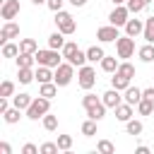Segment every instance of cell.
Returning a JSON list of instances; mask_svg holds the SVG:
<instances>
[{"label":"cell","instance_id":"obj_1","mask_svg":"<svg viewBox=\"0 0 154 154\" xmlns=\"http://www.w3.org/2000/svg\"><path fill=\"white\" fill-rule=\"evenodd\" d=\"M82 106H84V111H87V116L89 118H94V120H101L103 116H106V103H103V99H99L96 94H84L82 96Z\"/></svg>","mask_w":154,"mask_h":154},{"label":"cell","instance_id":"obj_2","mask_svg":"<svg viewBox=\"0 0 154 154\" xmlns=\"http://www.w3.org/2000/svg\"><path fill=\"white\" fill-rule=\"evenodd\" d=\"M48 111H51V99H46V96H41V94H38V96L31 101V106L26 108V118L38 120V118H43Z\"/></svg>","mask_w":154,"mask_h":154},{"label":"cell","instance_id":"obj_3","mask_svg":"<svg viewBox=\"0 0 154 154\" xmlns=\"http://www.w3.org/2000/svg\"><path fill=\"white\" fill-rule=\"evenodd\" d=\"M34 58H36V63H38V65H46V67H58L63 55H60L55 48H46V51H36V53H34Z\"/></svg>","mask_w":154,"mask_h":154},{"label":"cell","instance_id":"obj_4","mask_svg":"<svg viewBox=\"0 0 154 154\" xmlns=\"http://www.w3.org/2000/svg\"><path fill=\"white\" fill-rule=\"evenodd\" d=\"M72 77H75V65L72 63H60L58 67H55V84L58 87H67L70 82H72Z\"/></svg>","mask_w":154,"mask_h":154},{"label":"cell","instance_id":"obj_5","mask_svg":"<svg viewBox=\"0 0 154 154\" xmlns=\"http://www.w3.org/2000/svg\"><path fill=\"white\" fill-rule=\"evenodd\" d=\"M55 24H58V31H63L65 36H67V34H75V29H77L72 14L65 12V10H58V12H55Z\"/></svg>","mask_w":154,"mask_h":154},{"label":"cell","instance_id":"obj_6","mask_svg":"<svg viewBox=\"0 0 154 154\" xmlns=\"http://www.w3.org/2000/svg\"><path fill=\"white\" fill-rule=\"evenodd\" d=\"M77 77H79V79H77V82H79V87H82V89H87V91L96 84V70H94L91 65H82V67L77 70Z\"/></svg>","mask_w":154,"mask_h":154},{"label":"cell","instance_id":"obj_7","mask_svg":"<svg viewBox=\"0 0 154 154\" xmlns=\"http://www.w3.org/2000/svg\"><path fill=\"white\" fill-rule=\"evenodd\" d=\"M116 53H118V58H132V53H135V38L132 36H118V41H116Z\"/></svg>","mask_w":154,"mask_h":154},{"label":"cell","instance_id":"obj_8","mask_svg":"<svg viewBox=\"0 0 154 154\" xmlns=\"http://www.w3.org/2000/svg\"><path fill=\"white\" fill-rule=\"evenodd\" d=\"M128 17H130L128 5H116V7H113V12L108 14V22H111V24H116V26H125Z\"/></svg>","mask_w":154,"mask_h":154},{"label":"cell","instance_id":"obj_9","mask_svg":"<svg viewBox=\"0 0 154 154\" xmlns=\"http://www.w3.org/2000/svg\"><path fill=\"white\" fill-rule=\"evenodd\" d=\"M118 26L116 24H108V26H99L96 29V38L101 41V43H111V41H118Z\"/></svg>","mask_w":154,"mask_h":154},{"label":"cell","instance_id":"obj_10","mask_svg":"<svg viewBox=\"0 0 154 154\" xmlns=\"http://www.w3.org/2000/svg\"><path fill=\"white\" fill-rule=\"evenodd\" d=\"M17 36H19V24H14L12 19H7L2 24V29H0V41L7 43L10 38H17Z\"/></svg>","mask_w":154,"mask_h":154},{"label":"cell","instance_id":"obj_11","mask_svg":"<svg viewBox=\"0 0 154 154\" xmlns=\"http://www.w3.org/2000/svg\"><path fill=\"white\" fill-rule=\"evenodd\" d=\"M0 14H2L5 22H7V19H14V17L19 14V0H5L2 7H0Z\"/></svg>","mask_w":154,"mask_h":154},{"label":"cell","instance_id":"obj_12","mask_svg":"<svg viewBox=\"0 0 154 154\" xmlns=\"http://www.w3.org/2000/svg\"><path fill=\"white\" fill-rule=\"evenodd\" d=\"M101 99H103V103H106L108 108H113V111H116V106H120V103H123L120 89H113V87H111V89H108V91H106V94H103Z\"/></svg>","mask_w":154,"mask_h":154},{"label":"cell","instance_id":"obj_13","mask_svg":"<svg viewBox=\"0 0 154 154\" xmlns=\"http://www.w3.org/2000/svg\"><path fill=\"white\" fill-rule=\"evenodd\" d=\"M123 101L130 103V106H137V103L142 101V89H137V87H128L125 94H123Z\"/></svg>","mask_w":154,"mask_h":154},{"label":"cell","instance_id":"obj_14","mask_svg":"<svg viewBox=\"0 0 154 154\" xmlns=\"http://www.w3.org/2000/svg\"><path fill=\"white\" fill-rule=\"evenodd\" d=\"M142 31H144V24H142L140 19H128V22H125V34H128V36L135 38V36H140Z\"/></svg>","mask_w":154,"mask_h":154},{"label":"cell","instance_id":"obj_15","mask_svg":"<svg viewBox=\"0 0 154 154\" xmlns=\"http://www.w3.org/2000/svg\"><path fill=\"white\" fill-rule=\"evenodd\" d=\"M53 79H55V72H51V67H46V65H38V67H36V82H38V84L53 82Z\"/></svg>","mask_w":154,"mask_h":154},{"label":"cell","instance_id":"obj_16","mask_svg":"<svg viewBox=\"0 0 154 154\" xmlns=\"http://www.w3.org/2000/svg\"><path fill=\"white\" fill-rule=\"evenodd\" d=\"M63 46H65V34H63V31H53V34L48 36V48L63 51Z\"/></svg>","mask_w":154,"mask_h":154},{"label":"cell","instance_id":"obj_17","mask_svg":"<svg viewBox=\"0 0 154 154\" xmlns=\"http://www.w3.org/2000/svg\"><path fill=\"white\" fill-rule=\"evenodd\" d=\"M60 53H63V58H65L67 63H72V60H75V55L79 53V48H77V43H75V41H65V46H63V51H60Z\"/></svg>","mask_w":154,"mask_h":154},{"label":"cell","instance_id":"obj_18","mask_svg":"<svg viewBox=\"0 0 154 154\" xmlns=\"http://www.w3.org/2000/svg\"><path fill=\"white\" fill-rule=\"evenodd\" d=\"M116 118H118L120 123H128V120L132 118V106H130V103H120V106H116Z\"/></svg>","mask_w":154,"mask_h":154},{"label":"cell","instance_id":"obj_19","mask_svg":"<svg viewBox=\"0 0 154 154\" xmlns=\"http://www.w3.org/2000/svg\"><path fill=\"white\" fill-rule=\"evenodd\" d=\"M103 55H106V53H103L101 46H89V48H87V60H89V63H101Z\"/></svg>","mask_w":154,"mask_h":154},{"label":"cell","instance_id":"obj_20","mask_svg":"<svg viewBox=\"0 0 154 154\" xmlns=\"http://www.w3.org/2000/svg\"><path fill=\"white\" fill-rule=\"evenodd\" d=\"M111 87H113V89L125 91V89L130 87V79H128V77H123V75H118V72H113V77H111Z\"/></svg>","mask_w":154,"mask_h":154},{"label":"cell","instance_id":"obj_21","mask_svg":"<svg viewBox=\"0 0 154 154\" xmlns=\"http://www.w3.org/2000/svg\"><path fill=\"white\" fill-rule=\"evenodd\" d=\"M31 101H34V99H31L29 94H14V96H12V103H14L17 108H22V111H26V108L31 106Z\"/></svg>","mask_w":154,"mask_h":154},{"label":"cell","instance_id":"obj_22","mask_svg":"<svg viewBox=\"0 0 154 154\" xmlns=\"http://www.w3.org/2000/svg\"><path fill=\"white\" fill-rule=\"evenodd\" d=\"M137 55H140L142 63H152V60H154V43H144V46L137 51Z\"/></svg>","mask_w":154,"mask_h":154},{"label":"cell","instance_id":"obj_23","mask_svg":"<svg viewBox=\"0 0 154 154\" xmlns=\"http://www.w3.org/2000/svg\"><path fill=\"white\" fill-rule=\"evenodd\" d=\"M38 94L46 96V99H53V96L58 94V84H55V82H43L41 89H38Z\"/></svg>","mask_w":154,"mask_h":154},{"label":"cell","instance_id":"obj_24","mask_svg":"<svg viewBox=\"0 0 154 154\" xmlns=\"http://www.w3.org/2000/svg\"><path fill=\"white\" fill-rule=\"evenodd\" d=\"M36 51H38V46H36L34 38H22V41H19V53H31V55H34Z\"/></svg>","mask_w":154,"mask_h":154},{"label":"cell","instance_id":"obj_25","mask_svg":"<svg viewBox=\"0 0 154 154\" xmlns=\"http://www.w3.org/2000/svg\"><path fill=\"white\" fill-rule=\"evenodd\" d=\"M118 65H120V63H118L113 55H103V60H101V70H103V72H116Z\"/></svg>","mask_w":154,"mask_h":154},{"label":"cell","instance_id":"obj_26","mask_svg":"<svg viewBox=\"0 0 154 154\" xmlns=\"http://www.w3.org/2000/svg\"><path fill=\"white\" fill-rule=\"evenodd\" d=\"M19 113H22V108H17V106H12V108H7V111L2 113V118H5V123H10V125H14V123H19Z\"/></svg>","mask_w":154,"mask_h":154},{"label":"cell","instance_id":"obj_27","mask_svg":"<svg viewBox=\"0 0 154 154\" xmlns=\"http://www.w3.org/2000/svg\"><path fill=\"white\" fill-rule=\"evenodd\" d=\"M142 36H144L147 43H154V14L144 22V31H142Z\"/></svg>","mask_w":154,"mask_h":154},{"label":"cell","instance_id":"obj_28","mask_svg":"<svg viewBox=\"0 0 154 154\" xmlns=\"http://www.w3.org/2000/svg\"><path fill=\"white\" fill-rule=\"evenodd\" d=\"M34 79H36V72L31 67H19V82L22 84H31Z\"/></svg>","mask_w":154,"mask_h":154},{"label":"cell","instance_id":"obj_29","mask_svg":"<svg viewBox=\"0 0 154 154\" xmlns=\"http://www.w3.org/2000/svg\"><path fill=\"white\" fill-rule=\"evenodd\" d=\"M96 123H99V120H94V118L84 120V123H82V135H84V137H94V135H96Z\"/></svg>","mask_w":154,"mask_h":154},{"label":"cell","instance_id":"obj_30","mask_svg":"<svg viewBox=\"0 0 154 154\" xmlns=\"http://www.w3.org/2000/svg\"><path fill=\"white\" fill-rule=\"evenodd\" d=\"M125 130H128V135H142V130H144V125L140 123V120H128L125 123Z\"/></svg>","mask_w":154,"mask_h":154},{"label":"cell","instance_id":"obj_31","mask_svg":"<svg viewBox=\"0 0 154 154\" xmlns=\"http://www.w3.org/2000/svg\"><path fill=\"white\" fill-rule=\"evenodd\" d=\"M14 55H19V46H14L12 41L2 43V58H14Z\"/></svg>","mask_w":154,"mask_h":154},{"label":"cell","instance_id":"obj_32","mask_svg":"<svg viewBox=\"0 0 154 154\" xmlns=\"http://www.w3.org/2000/svg\"><path fill=\"white\" fill-rule=\"evenodd\" d=\"M34 63H36V58L31 53H19V58H17V67H31Z\"/></svg>","mask_w":154,"mask_h":154},{"label":"cell","instance_id":"obj_33","mask_svg":"<svg viewBox=\"0 0 154 154\" xmlns=\"http://www.w3.org/2000/svg\"><path fill=\"white\" fill-rule=\"evenodd\" d=\"M116 72L123 75V77H128V79H132V77H135V65H130V63H120Z\"/></svg>","mask_w":154,"mask_h":154},{"label":"cell","instance_id":"obj_34","mask_svg":"<svg viewBox=\"0 0 154 154\" xmlns=\"http://www.w3.org/2000/svg\"><path fill=\"white\" fill-rule=\"evenodd\" d=\"M137 111H140V116H149V113L154 111V101H149V99L142 96V101L137 103Z\"/></svg>","mask_w":154,"mask_h":154},{"label":"cell","instance_id":"obj_35","mask_svg":"<svg viewBox=\"0 0 154 154\" xmlns=\"http://www.w3.org/2000/svg\"><path fill=\"white\" fill-rule=\"evenodd\" d=\"M43 128L51 132V130H55L58 128V116H53V113H46L43 116Z\"/></svg>","mask_w":154,"mask_h":154},{"label":"cell","instance_id":"obj_36","mask_svg":"<svg viewBox=\"0 0 154 154\" xmlns=\"http://www.w3.org/2000/svg\"><path fill=\"white\" fill-rule=\"evenodd\" d=\"M0 96H14V82L5 79V82L0 84Z\"/></svg>","mask_w":154,"mask_h":154},{"label":"cell","instance_id":"obj_37","mask_svg":"<svg viewBox=\"0 0 154 154\" xmlns=\"http://www.w3.org/2000/svg\"><path fill=\"white\" fill-rule=\"evenodd\" d=\"M96 149H99L101 154H113V152H116V147H113L108 140H99V142H96Z\"/></svg>","mask_w":154,"mask_h":154},{"label":"cell","instance_id":"obj_38","mask_svg":"<svg viewBox=\"0 0 154 154\" xmlns=\"http://www.w3.org/2000/svg\"><path fill=\"white\" fill-rule=\"evenodd\" d=\"M128 10H130V14H137L144 10V2L142 0H128Z\"/></svg>","mask_w":154,"mask_h":154},{"label":"cell","instance_id":"obj_39","mask_svg":"<svg viewBox=\"0 0 154 154\" xmlns=\"http://www.w3.org/2000/svg\"><path fill=\"white\" fill-rule=\"evenodd\" d=\"M58 147H60L63 152H67V149L72 147V137H70V135H60V137H58Z\"/></svg>","mask_w":154,"mask_h":154},{"label":"cell","instance_id":"obj_40","mask_svg":"<svg viewBox=\"0 0 154 154\" xmlns=\"http://www.w3.org/2000/svg\"><path fill=\"white\" fill-rule=\"evenodd\" d=\"M60 147H58V142H46V144H41V154H55Z\"/></svg>","mask_w":154,"mask_h":154},{"label":"cell","instance_id":"obj_41","mask_svg":"<svg viewBox=\"0 0 154 154\" xmlns=\"http://www.w3.org/2000/svg\"><path fill=\"white\" fill-rule=\"evenodd\" d=\"M36 152H41V149H38V147H36V144H31V142H29V144H24V147H22V154H36Z\"/></svg>","mask_w":154,"mask_h":154},{"label":"cell","instance_id":"obj_42","mask_svg":"<svg viewBox=\"0 0 154 154\" xmlns=\"http://www.w3.org/2000/svg\"><path fill=\"white\" fill-rule=\"evenodd\" d=\"M46 5H48V7L53 10V12H58V10H63V0H48Z\"/></svg>","mask_w":154,"mask_h":154},{"label":"cell","instance_id":"obj_43","mask_svg":"<svg viewBox=\"0 0 154 154\" xmlns=\"http://www.w3.org/2000/svg\"><path fill=\"white\" fill-rule=\"evenodd\" d=\"M142 96H144V99H149V101H154V87H149V89H142Z\"/></svg>","mask_w":154,"mask_h":154},{"label":"cell","instance_id":"obj_44","mask_svg":"<svg viewBox=\"0 0 154 154\" xmlns=\"http://www.w3.org/2000/svg\"><path fill=\"white\" fill-rule=\"evenodd\" d=\"M0 154H12V147L7 142H0Z\"/></svg>","mask_w":154,"mask_h":154},{"label":"cell","instance_id":"obj_45","mask_svg":"<svg viewBox=\"0 0 154 154\" xmlns=\"http://www.w3.org/2000/svg\"><path fill=\"white\" fill-rule=\"evenodd\" d=\"M10 106H7V96H0V113H5Z\"/></svg>","mask_w":154,"mask_h":154},{"label":"cell","instance_id":"obj_46","mask_svg":"<svg viewBox=\"0 0 154 154\" xmlns=\"http://www.w3.org/2000/svg\"><path fill=\"white\" fill-rule=\"evenodd\" d=\"M135 152H137V154H149V147H144V144H140V147H137Z\"/></svg>","mask_w":154,"mask_h":154},{"label":"cell","instance_id":"obj_47","mask_svg":"<svg viewBox=\"0 0 154 154\" xmlns=\"http://www.w3.org/2000/svg\"><path fill=\"white\" fill-rule=\"evenodd\" d=\"M70 2H72L75 7H84V5H87V0H70Z\"/></svg>","mask_w":154,"mask_h":154},{"label":"cell","instance_id":"obj_48","mask_svg":"<svg viewBox=\"0 0 154 154\" xmlns=\"http://www.w3.org/2000/svg\"><path fill=\"white\" fill-rule=\"evenodd\" d=\"M34 5H43V2H48V0H31Z\"/></svg>","mask_w":154,"mask_h":154},{"label":"cell","instance_id":"obj_49","mask_svg":"<svg viewBox=\"0 0 154 154\" xmlns=\"http://www.w3.org/2000/svg\"><path fill=\"white\" fill-rule=\"evenodd\" d=\"M123 2H128V0H113V5H123Z\"/></svg>","mask_w":154,"mask_h":154},{"label":"cell","instance_id":"obj_50","mask_svg":"<svg viewBox=\"0 0 154 154\" xmlns=\"http://www.w3.org/2000/svg\"><path fill=\"white\" fill-rule=\"evenodd\" d=\"M142 2H144V7H147V5H149V2H152V0H142Z\"/></svg>","mask_w":154,"mask_h":154}]
</instances>
